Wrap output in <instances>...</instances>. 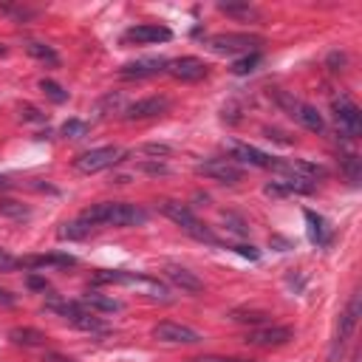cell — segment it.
<instances>
[{"mask_svg":"<svg viewBox=\"0 0 362 362\" xmlns=\"http://www.w3.org/2000/svg\"><path fill=\"white\" fill-rule=\"evenodd\" d=\"M79 221H85L88 226H144L150 221V212L127 201H102L85 206L79 212Z\"/></svg>","mask_w":362,"mask_h":362,"instance_id":"1","label":"cell"},{"mask_svg":"<svg viewBox=\"0 0 362 362\" xmlns=\"http://www.w3.org/2000/svg\"><path fill=\"white\" fill-rule=\"evenodd\" d=\"M161 215H167L175 226H181L189 238H195V240H201V243H212V246H221V240L215 238V232L206 226V223H201L198 218H195V212L187 206V204H181V201H161Z\"/></svg>","mask_w":362,"mask_h":362,"instance_id":"2","label":"cell"},{"mask_svg":"<svg viewBox=\"0 0 362 362\" xmlns=\"http://www.w3.org/2000/svg\"><path fill=\"white\" fill-rule=\"evenodd\" d=\"M359 314H362V303H359V291H354V294L348 297L345 311H342L339 320H337V328H334V337H331V345H328V362H342L345 345H348V339H351L354 331H356Z\"/></svg>","mask_w":362,"mask_h":362,"instance_id":"3","label":"cell"},{"mask_svg":"<svg viewBox=\"0 0 362 362\" xmlns=\"http://www.w3.org/2000/svg\"><path fill=\"white\" fill-rule=\"evenodd\" d=\"M263 40L257 34H246V31H223V34H212L206 37V48L212 54H221V57H232V54H252L257 51Z\"/></svg>","mask_w":362,"mask_h":362,"instance_id":"4","label":"cell"},{"mask_svg":"<svg viewBox=\"0 0 362 362\" xmlns=\"http://www.w3.org/2000/svg\"><path fill=\"white\" fill-rule=\"evenodd\" d=\"M331 113H334V122H337V133L345 136V139H356L362 133V113L356 107V102L351 96H334L331 99Z\"/></svg>","mask_w":362,"mask_h":362,"instance_id":"5","label":"cell"},{"mask_svg":"<svg viewBox=\"0 0 362 362\" xmlns=\"http://www.w3.org/2000/svg\"><path fill=\"white\" fill-rule=\"evenodd\" d=\"M124 150H119V147H113V144H107V147H93V150H88V153H82V156H76L74 158V167L79 170V173H85V175H90V173H99V170H107V167H116L119 161H124Z\"/></svg>","mask_w":362,"mask_h":362,"instance_id":"6","label":"cell"},{"mask_svg":"<svg viewBox=\"0 0 362 362\" xmlns=\"http://www.w3.org/2000/svg\"><path fill=\"white\" fill-rule=\"evenodd\" d=\"M195 173L209 178V181H218V184H238L243 178V167L235 164L232 158H206V161H198L195 164Z\"/></svg>","mask_w":362,"mask_h":362,"instance_id":"7","label":"cell"},{"mask_svg":"<svg viewBox=\"0 0 362 362\" xmlns=\"http://www.w3.org/2000/svg\"><path fill=\"white\" fill-rule=\"evenodd\" d=\"M294 339V331L288 325H260V328H249L246 334V345H257V348H280L288 345Z\"/></svg>","mask_w":362,"mask_h":362,"instance_id":"8","label":"cell"},{"mask_svg":"<svg viewBox=\"0 0 362 362\" xmlns=\"http://www.w3.org/2000/svg\"><path fill=\"white\" fill-rule=\"evenodd\" d=\"M153 339H158L164 345H195V342H201V334L195 328H189V325L164 320V322H158L153 328Z\"/></svg>","mask_w":362,"mask_h":362,"instance_id":"9","label":"cell"},{"mask_svg":"<svg viewBox=\"0 0 362 362\" xmlns=\"http://www.w3.org/2000/svg\"><path fill=\"white\" fill-rule=\"evenodd\" d=\"M122 40L130 45H158V42H170L173 31L167 25H158V23H141V25L127 28L122 34Z\"/></svg>","mask_w":362,"mask_h":362,"instance_id":"10","label":"cell"},{"mask_svg":"<svg viewBox=\"0 0 362 362\" xmlns=\"http://www.w3.org/2000/svg\"><path fill=\"white\" fill-rule=\"evenodd\" d=\"M167 74L175 76L178 82H201L206 74H209V65L201 59V57H178V59H170L167 62Z\"/></svg>","mask_w":362,"mask_h":362,"instance_id":"11","label":"cell"},{"mask_svg":"<svg viewBox=\"0 0 362 362\" xmlns=\"http://www.w3.org/2000/svg\"><path fill=\"white\" fill-rule=\"evenodd\" d=\"M167 62L170 59H164V57H141V59L124 62L119 68V76L122 79H150V76L167 74Z\"/></svg>","mask_w":362,"mask_h":362,"instance_id":"12","label":"cell"},{"mask_svg":"<svg viewBox=\"0 0 362 362\" xmlns=\"http://www.w3.org/2000/svg\"><path fill=\"white\" fill-rule=\"evenodd\" d=\"M122 286H127V288H136V291H141V294H147L150 300H158V303H170L173 300V294H170V288L158 280V277H150V274H136V272H124V283Z\"/></svg>","mask_w":362,"mask_h":362,"instance_id":"13","label":"cell"},{"mask_svg":"<svg viewBox=\"0 0 362 362\" xmlns=\"http://www.w3.org/2000/svg\"><path fill=\"white\" fill-rule=\"evenodd\" d=\"M170 110V99L167 96H147V99H139L133 105H127L122 113L127 122H141V119H156L161 113Z\"/></svg>","mask_w":362,"mask_h":362,"instance_id":"14","label":"cell"},{"mask_svg":"<svg viewBox=\"0 0 362 362\" xmlns=\"http://www.w3.org/2000/svg\"><path fill=\"white\" fill-rule=\"evenodd\" d=\"M76 257L68 252H51V255H31V257H20V269L25 272H40V269H68L74 266Z\"/></svg>","mask_w":362,"mask_h":362,"instance_id":"15","label":"cell"},{"mask_svg":"<svg viewBox=\"0 0 362 362\" xmlns=\"http://www.w3.org/2000/svg\"><path fill=\"white\" fill-rule=\"evenodd\" d=\"M164 274H167V280H170L175 288L187 291V294H201V291H204V280H201L195 272H189L187 266L167 263V266H164Z\"/></svg>","mask_w":362,"mask_h":362,"instance_id":"16","label":"cell"},{"mask_svg":"<svg viewBox=\"0 0 362 362\" xmlns=\"http://www.w3.org/2000/svg\"><path fill=\"white\" fill-rule=\"evenodd\" d=\"M232 161H235V164L260 167V170H272L277 158L269 156V153H263V150H257V147H252V144H240V141H235V144H232Z\"/></svg>","mask_w":362,"mask_h":362,"instance_id":"17","label":"cell"},{"mask_svg":"<svg viewBox=\"0 0 362 362\" xmlns=\"http://www.w3.org/2000/svg\"><path fill=\"white\" fill-rule=\"evenodd\" d=\"M303 218H305L308 240L314 246H328L331 243V226H328V221L320 212H314V209H303Z\"/></svg>","mask_w":362,"mask_h":362,"instance_id":"18","label":"cell"},{"mask_svg":"<svg viewBox=\"0 0 362 362\" xmlns=\"http://www.w3.org/2000/svg\"><path fill=\"white\" fill-rule=\"evenodd\" d=\"M79 303H82V308L90 311V314H116V311L124 308L122 300H116V297H110V294H99V291H88V294H82Z\"/></svg>","mask_w":362,"mask_h":362,"instance_id":"19","label":"cell"},{"mask_svg":"<svg viewBox=\"0 0 362 362\" xmlns=\"http://www.w3.org/2000/svg\"><path fill=\"white\" fill-rule=\"evenodd\" d=\"M291 119H297V122H300L305 130H311V133H322V130H325V119H322V113H320L314 105H308V102H297Z\"/></svg>","mask_w":362,"mask_h":362,"instance_id":"20","label":"cell"},{"mask_svg":"<svg viewBox=\"0 0 362 362\" xmlns=\"http://www.w3.org/2000/svg\"><path fill=\"white\" fill-rule=\"evenodd\" d=\"M218 11L232 17V20H240V23H257L260 20V8L252 3H218Z\"/></svg>","mask_w":362,"mask_h":362,"instance_id":"21","label":"cell"},{"mask_svg":"<svg viewBox=\"0 0 362 362\" xmlns=\"http://www.w3.org/2000/svg\"><path fill=\"white\" fill-rule=\"evenodd\" d=\"M8 339L14 342V345H23V348H40L48 337L40 331V328H31V325H17V328H11L8 331Z\"/></svg>","mask_w":362,"mask_h":362,"instance_id":"22","label":"cell"},{"mask_svg":"<svg viewBox=\"0 0 362 362\" xmlns=\"http://www.w3.org/2000/svg\"><path fill=\"white\" fill-rule=\"evenodd\" d=\"M74 328H79V331H90V334H105V331H110V325L102 320V317H96V314H90V311H79V314H74L71 320H68Z\"/></svg>","mask_w":362,"mask_h":362,"instance_id":"23","label":"cell"},{"mask_svg":"<svg viewBox=\"0 0 362 362\" xmlns=\"http://www.w3.org/2000/svg\"><path fill=\"white\" fill-rule=\"evenodd\" d=\"M90 229H93V226H88L85 221L76 218V221H65V223L57 229V238H59V240H85V238L90 235Z\"/></svg>","mask_w":362,"mask_h":362,"instance_id":"24","label":"cell"},{"mask_svg":"<svg viewBox=\"0 0 362 362\" xmlns=\"http://www.w3.org/2000/svg\"><path fill=\"white\" fill-rule=\"evenodd\" d=\"M25 51H28V57H34V59H40V62H45V65H59V54H57L51 45L40 42V40H28V42H25Z\"/></svg>","mask_w":362,"mask_h":362,"instance_id":"25","label":"cell"},{"mask_svg":"<svg viewBox=\"0 0 362 362\" xmlns=\"http://www.w3.org/2000/svg\"><path fill=\"white\" fill-rule=\"evenodd\" d=\"M229 317H232L235 322H246V325H252V328H260V325L269 322V314H266V311H249V308H235V311H229Z\"/></svg>","mask_w":362,"mask_h":362,"instance_id":"26","label":"cell"},{"mask_svg":"<svg viewBox=\"0 0 362 362\" xmlns=\"http://www.w3.org/2000/svg\"><path fill=\"white\" fill-rule=\"evenodd\" d=\"M260 59H263V54L260 51H252V54H243L240 59H235L232 62V74H238V76H243V74H252L257 65H260Z\"/></svg>","mask_w":362,"mask_h":362,"instance_id":"27","label":"cell"},{"mask_svg":"<svg viewBox=\"0 0 362 362\" xmlns=\"http://www.w3.org/2000/svg\"><path fill=\"white\" fill-rule=\"evenodd\" d=\"M339 164H342L345 178H348L351 184H359V178H362V173H359V156H356V153H342V156H339Z\"/></svg>","mask_w":362,"mask_h":362,"instance_id":"28","label":"cell"},{"mask_svg":"<svg viewBox=\"0 0 362 362\" xmlns=\"http://www.w3.org/2000/svg\"><path fill=\"white\" fill-rule=\"evenodd\" d=\"M40 90L54 102V105H62V102H68V90L59 85V82H54V79H40Z\"/></svg>","mask_w":362,"mask_h":362,"instance_id":"29","label":"cell"},{"mask_svg":"<svg viewBox=\"0 0 362 362\" xmlns=\"http://www.w3.org/2000/svg\"><path fill=\"white\" fill-rule=\"evenodd\" d=\"M59 133H62L65 139H85V136L90 133V124L82 122V119H68V122H62Z\"/></svg>","mask_w":362,"mask_h":362,"instance_id":"30","label":"cell"},{"mask_svg":"<svg viewBox=\"0 0 362 362\" xmlns=\"http://www.w3.org/2000/svg\"><path fill=\"white\" fill-rule=\"evenodd\" d=\"M0 215L20 221V218H28V206L20 204V201H14V198H0Z\"/></svg>","mask_w":362,"mask_h":362,"instance_id":"31","label":"cell"},{"mask_svg":"<svg viewBox=\"0 0 362 362\" xmlns=\"http://www.w3.org/2000/svg\"><path fill=\"white\" fill-rule=\"evenodd\" d=\"M139 170L147 173V175H167V173H170V167H167L164 161H158V158H144V161L139 164Z\"/></svg>","mask_w":362,"mask_h":362,"instance_id":"32","label":"cell"},{"mask_svg":"<svg viewBox=\"0 0 362 362\" xmlns=\"http://www.w3.org/2000/svg\"><path fill=\"white\" fill-rule=\"evenodd\" d=\"M20 119H23V122H45V113H42L40 107L23 102V105H20Z\"/></svg>","mask_w":362,"mask_h":362,"instance_id":"33","label":"cell"},{"mask_svg":"<svg viewBox=\"0 0 362 362\" xmlns=\"http://www.w3.org/2000/svg\"><path fill=\"white\" fill-rule=\"evenodd\" d=\"M25 288H31V291H48V288H51V283H48L42 274L28 272V274H25Z\"/></svg>","mask_w":362,"mask_h":362,"instance_id":"34","label":"cell"},{"mask_svg":"<svg viewBox=\"0 0 362 362\" xmlns=\"http://www.w3.org/2000/svg\"><path fill=\"white\" fill-rule=\"evenodd\" d=\"M141 153H144V156H150V158H158V161H161L164 156H170V153H173V147H167V144H156V141H153V144H144V147H141Z\"/></svg>","mask_w":362,"mask_h":362,"instance_id":"35","label":"cell"},{"mask_svg":"<svg viewBox=\"0 0 362 362\" xmlns=\"http://www.w3.org/2000/svg\"><path fill=\"white\" fill-rule=\"evenodd\" d=\"M0 11L11 14V17H17V20H28V17H34V14H37V11H34V8H28V6H0Z\"/></svg>","mask_w":362,"mask_h":362,"instance_id":"36","label":"cell"},{"mask_svg":"<svg viewBox=\"0 0 362 362\" xmlns=\"http://www.w3.org/2000/svg\"><path fill=\"white\" fill-rule=\"evenodd\" d=\"M232 252H238L240 257H246V260H260V249H255L252 243H235V246H229Z\"/></svg>","mask_w":362,"mask_h":362,"instance_id":"37","label":"cell"},{"mask_svg":"<svg viewBox=\"0 0 362 362\" xmlns=\"http://www.w3.org/2000/svg\"><path fill=\"white\" fill-rule=\"evenodd\" d=\"M14 269H20V257H14L6 249H0V272H14Z\"/></svg>","mask_w":362,"mask_h":362,"instance_id":"38","label":"cell"},{"mask_svg":"<svg viewBox=\"0 0 362 362\" xmlns=\"http://www.w3.org/2000/svg\"><path fill=\"white\" fill-rule=\"evenodd\" d=\"M223 223H226V229L229 232H235V235H246V226H243V221L238 218V215H223Z\"/></svg>","mask_w":362,"mask_h":362,"instance_id":"39","label":"cell"},{"mask_svg":"<svg viewBox=\"0 0 362 362\" xmlns=\"http://www.w3.org/2000/svg\"><path fill=\"white\" fill-rule=\"evenodd\" d=\"M42 362H76L74 356H65V354H59V351H45L42 354Z\"/></svg>","mask_w":362,"mask_h":362,"instance_id":"40","label":"cell"},{"mask_svg":"<svg viewBox=\"0 0 362 362\" xmlns=\"http://www.w3.org/2000/svg\"><path fill=\"white\" fill-rule=\"evenodd\" d=\"M11 305H17V297H14L8 288L0 286V308H11Z\"/></svg>","mask_w":362,"mask_h":362,"instance_id":"41","label":"cell"},{"mask_svg":"<svg viewBox=\"0 0 362 362\" xmlns=\"http://www.w3.org/2000/svg\"><path fill=\"white\" fill-rule=\"evenodd\" d=\"M342 65H345V54H339V51L328 54V68H331V71H339Z\"/></svg>","mask_w":362,"mask_h":362,"instance_id":"42","label":"cell"},{"mask_svg":"<svg viewBox=\"0 0 362 362\" xmlns=\"http://www.w3.org/2000/svg\"><path fill=\"white\" fill-rule=\"evenodd\" d=\"M192 362H249V359H238V356H198Z\"/></svg>","mask_w":362,"mask_h":362,"instance_id":"43","label":"cell"},{"mask_svg":"<svg viewBox=\"0 0 362 362\" xmlns=\"http://www.w3.org/2000/svg\"><path fill=\"white\" fill-rule=\"evenodd\" d=\"M0 189H11V181L6 175H0Z\"/></svg>","mask_w":362,"mask_h":362,"instance_id":"44","label":"cell"},{"mask_svg":"<svg viewBox=\"0 0 362 362\" xmlns=\"http://www.w3.org/2000/svg\"><path fill=\"white\" fill-rule=\"evenodd\" d=\"M6 51H8V48H6L3 42H0V57H6Z\"/></svg>","mask_w":362,"mask_h":362,"instance_id":"45","label":"cell"}]
</instances>
